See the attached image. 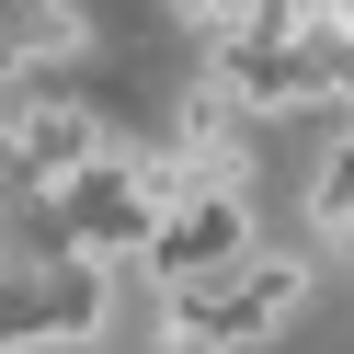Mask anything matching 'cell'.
Segmentation results:
<instances>
[{"label": "cell", "instance_id": "5", "mask_svg": "<svg viewBox=\"0 0 354 354\" xmlns=\"http://www.w3.org/2000/svg\"><path fill=\"white\" fill-rule=\"evenodd\" d=\"M297 229L320 240V252H354V115H331L320 149H308V171H297Z\"/></svg>", "mask_w": 354, "mask_h": 354}, {"label": "cell", "instance_id": "7", "mask_svg": "<svg viewBox=\"0 0 354 354\" xmlns=\"http://www.w3.org/2000/svg\"><path fill=\"white\" fill-rule=\"evenodd\" d=\"M308 12H331V0H308Z\"/></svg>", "mask_w": 354, "mask_h": 354}, {"label": "cell", "instance_id": "6", "mask_svg": "<svg viewBox=\"0 0 354 354\" xmlns=\"http://www.w3.org/2000/svg\"><path fill=\"white\" fill-rule=\"evenodd\" d=\"M240 12H252V0H171V24H183V35H217V24H240Z\"/></svg>", "mask_w": 354, "mask_h": 354}, {"label": "cell", "instance_id": "2", "mask_svg": "<svg viewBox=\"0 0 354 354\" xmlns=\"http://www.w3.org/2000/svg\"><path fill=\"white\" fill-rule=\"evenodd\" d=\"M126 297V263L80 252V240H35L0 252V354H57V343H103Z\"/></svg>", "mask_w": 354, "mask_h": 354}, {"label": "cell", "instance_id": "3", "mask_svg": "<svg viewBox=\"0 0 354 354\" xmlns=\"http://www.w3.org/2000/svg\"><path fill=\"white\" fill-rule=\"evenodd\" d=\"M240 252H263V194H217V183H194V194H171V206L149 217L138 274H149V286H206V274H229Z\"/></svg>", "mask_w": 354, "mask_h": 354}, {"label": "cell", "instance_id": "4", "mask_svg": "<svg viewBox=\"0 0 354 354\" xmlns=\"http://www.w3.org/2000/svg\"><path fill=\"white\" fill-rule=\"evenodd\" d=\"M171 171H183V194L194 183H217V194H252V171H263V126L240 115V103H217L206 80H183V103H171Z\"/></svg>", "mask_w": 354, "mask_h": 354}, {"label": "cell", "instance_id": "1", "mask_svg": "<svg viewBox=\"0 0 354 354\" xmlns=\"http://www.w3.org/2000/svg\"><path fill=\"white\" fill-rule=\"evenodd\" d=\"M149 297H160V354H252V343H274V331L308 308V252L263 240V252H240L229 274L149 286Z\"/></svg>", "mask_w": 354, "mask_h": 354}]
</instances>
